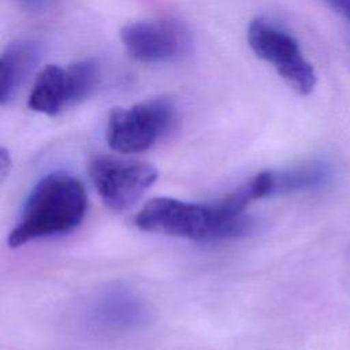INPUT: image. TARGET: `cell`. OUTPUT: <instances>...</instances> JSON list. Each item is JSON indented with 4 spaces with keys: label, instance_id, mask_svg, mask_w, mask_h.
Wrapping results in <instances>:
<instances>
[{
    "label": "cell",
    "instance_id": "12",
    "mask_svg": "<svg viewBox=\"0 0 350 350\" xmlns=\"http://www.w3.org/2000/svg\"><path fill=\"white\" fill-rule=\"evenodd\" d=\"M331 10L350 21V0H323Z\"/></svg>",
    "mask_w": 350,
    "mask_h": 350
},
{
    "label": "cell",
    "instance_id": "6",
    "mask_svg": "<svg viewBox=\"0 0 350 350\" xmlns=\"http://www.w3.org/2000/svg\"><path fill=\"white\" fill-rule=\"evenodd\" d=\"M89 175L104 204L115 212L133 206L157 179L153 165L108 154L90 161Z\"/></svg>",
    "mask_w": 350,
    "mask_h": 350
},
{
    "label": "cell",
    "instance_id": "7",
    "mask_svg": "<svg viewBox=\"0 0 350 350\" xmlns=\"http://www.w3.org/2000/svg\"><path fill=\"white\" fill-rule=\"evenodd\" d=\"M120 40L127 53L146 64L176 60L187 52L190 34L175 19H144L126 23Z\"/></svg>",
    "mask_w": 350,
    "mask_h": 350
},
{
    "label": "cell",
    "instance_id": "9",
    "mask_svg": "<svg viewBox=\"0 0 350 350\" xmlns=\"http://www.w3.org/2000/svg\"><path fill=\"white\" fill-rule=\"evenodd\" d=\"M334 178L332 167L325 161H309L280 171H262L253 176L258 198L278 194L319 190Z\"/></svg>",
    "mask_w": 350,
    "mask_h": 350
},
{
    "label": "cell",
    "instance_id": "11",
    "mask_svg": "<svg viewBox=\"0 0 350 350\" xmlns=\"http://www.w3.org/2000/svg\"><path fill=\"white\" fill-rule=\"evenodd\" d=\"M19 5L33 14H42L49 11L59 0H16Z\"/></svg>",
    "mask_w": 350,
    "mask_h": 350
},
{
    "label": "cell",
    "instance_id": "4",
    "mask_svg": "<svg viewBox=\"0 0 350 350\" xmlns=\"http://www.w3.org/2000/svg\"><path fill=\"white\" fill-rule=\"evenodd\" d=\"M176 111L167 98H152L111 112L107 142L119 153H139L161 141L175 126Z\"/></svg>",
    "mask_w": 350,
    "mask_h": 350
},
{
    "label": "cell",
    "instance_id": "3",
    "mask_svg": "<svg viewBox=\"0 0 350 350\" xmlns=\"http://www.w3.org/2000/svg\"><path fill=\"white\" fill-rule=\"evenodd\" d=\"M100 79L101 66L94 59H82L67 67L46 64L33 82L27 105L34 112L55 116L88 98Z\"/></svg>",
    "mask_w": 350,
    "mask_h": 350
},
{
    "label": "cell",
    "instance_id": "10",
    "mask_svg": "<svg viewBox=\"0 0 350 350\" xmlns=\"http://www.w3.org/2000/svg\"><path fill=\"white\" fill-rule=\"evenodd\" d=\"M42 44L34 38L10 42L0 57V104L11 103L42 56Z\"/></svg>",
    "mask_w": 350,
    "mask_h": 350
},
{
    "label": "cell",
    "instance_id": "5",
    "mask_svg": "<svg viewBox=\"0 0 350 350\" xmlns=\"http://www.w3.org/2000/svg\"><path fill=\"white\" fill-rule=\"evenodd\" d=\"M246 37L254 55L271 64L293 90L306 96L314 89V68L288 31L265 18H254L247 26Z\"/></svg>",
    "mask_w": 350,
    "mask_h": 350
},
{
    "label": "cell",
    "instance_id": "8",
    "mask_svg": "<svg viewBox=\"0 0 350 350\" xmlns=\"http://www.w3.org/2000/svg\"><path fill=\"white\" fill-rule=\"evenodd\" d=\"M89 316L100 329L123 332L144 325L149 313L145 302L135 293L123 287H109L93 299Z\"/></svg>",
    "mask_w": 350,
    "mask_h": 350
},
{
    "label": "cell",
    "instance_id": "1",
    "mask_svg": "<svg viewBox=\"0 0 350 350\" xmlns=\"http://www.w3.org/2000/svg\"><path fill=\"white\" fill-rule=\"evenodd\" d=\"M228 194L216 204L189 202L170 197L150 200L135 216V226L148 232L191 241H215L249 232L252 221Z\"/></svg>",
    "mask_w": 350,
    "mask_h": 350
},
{
    "label": "cell",
    "instance_id": "2",
    "mask_svg": "<svg viewBox=\"0 0 350 350\" xmlns=\"http://www.w3.org/2000/svg\"><path fill=\"white\" fill-rule=\"evenodd\" d=\"M88 198L75 176L56 171L37 182L19 219L8 235V245L18 247L31 241L72 231L85 217Z\"/></svg>",
    "mask_w": 350,
    "mask_h": 350
}]
</instances>
